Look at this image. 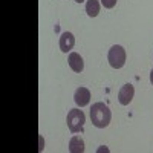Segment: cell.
Returning <instances> with one entry per match:
<instances>
[{
  "label": "cell",
  "instance_id": "cell-1",
  "mask_svg": "<svg viewBox=\"0 0 153 153\" xmlns=\"http://www.w3.org/2000/svg\"><path fill=\"white\" fill-rule=\"evenodd\" d=\"M110 118H112V113H110L109 107L104 103L92 104L91 120H92V124L95 127H98V129H106V127L110 124Z\"/></svg>",
  "mask_w": 153,
  "mask_h": 153
},
{
  "label": "cell",
  "instance_id": "cell-2",
  "mask_svg": "<svg viewBox=\"0 0 153 153\" xmlns=\"http://www.w3.org/2000/svg\"><path fill=\"white\" fill-rule=\"evenodd\" d=\"M66 123H68V129L71 130V133H78L84 130V123H86V117L83 110L80 109H72L69 110L68 117H66Z\"/></svg>",
  "mask_w": 153,
  "mask_h": 153
},
{
  "label": "cell",
  "instance_id": "cell-3",
  "mask_svg": "<svg viewBox=\"0 0 153 153\" xmlns=\"http://www.w3.org/2000/svg\"><path fill=\"white\" fill-rule=\"evenodd\" d=\"M107 61L113 69H121L126 65V51H124V48L120 46V45L112 46L109 54H107Z\"/></svg>",
  "mask_w": 153,
  "mask_h": 153
},
{
  "label": "cell",
  "instance_id": "cell-4",
  "mask_svg": "<svg viewBox=\"0 0 153 153\" xmlns=\"http://www.w3.org/2000/svg\"><path fill=\"white\" fill-rule=\"evenodd\" d=\"M135 95V87L132 84H124L118 92V101L123 106H129Z\"/></svg>",
  "mask_w": 153,
  "mask_h": 153
},
{
  "label": "cell",
  "instance_id": "cell-5",
  "mask_svg": "<svg viewBox=\"0 0 153 153\" xmlns=\"http://www.w3.org/2000/svg\"><path fill=\"white\" fill-rule=\"evenodd\" d=\"M74 101L75 104L78 107H84L89 104V101H91V91L86 87H78L74 94Z\"/></svg>",
  "mask_w": 153,
  "mask_h": 153
},
{
  "label": "cell",
  "instance_id": "cell-6",
  "mask_svg": "<svg viewBox=\"0 0 153 153\" xmlns=\"http://www.w3.org/2000/svg\"><path fill=\"white\" fill-rule=\"evenodd\" d=\"M58 45H60V51H61V52L68 54V52L72 51V48L75 45V38H74V35L71 32H63L61 37H60V43Z\"/></svg>",
  "mask_w": 153,
  "mask_h": 153
},
{
  "label": "cell",
  "instance_id": "cell-7",
  "mask_svg": "<svg viewBox=\"0 0 153 153\" xmlns=\"http://www.w3.org/2000/svg\"><path fill=\"white\" fill-rule=\"evenodd\" d=\"M68 61H69V68H71L74 72H76V74L83 72V69H84V61H83V57H81L80 54L71 52Z\"/></svg>",
  "mask_w": 153,
  "mask_h": 153
},
{
  "label": "cell",
  "instance_id": "cell-8",
  "mask_svg": "<svg viewBox=\"0 0 153 153\" xmlns=\"http://www.w3.org/2000/svg\"><path fill=\"white\" fill-rule=\"evenodd\" d=\"M69 152L71 153H83L84 152V141L80 136H72L69 141Z\"/></svg>",
  "mask_w": 153,
  "mask_h": 153
},
{
  "label": "cell",
  "instance_id": "cell-9",
  "mask_svg": "<svg viewBox=\"0 0 153 153\" xmlns=\"http://www.w3.org/2000/svg\"><path fill=\"white\" fill-rule=\"evenodd\" d=\"M100 9H101V3L98 0H87L86 3V12L89 17H97L100 14Z\"/></svg>",
  "mask_w": 153,
  "mask_h": 153
},
{
  "label": "cell",
  "instance_id": "cell-10",
  "mask_svg": "<svg viewBox=\"0 0 153 153\" xmlns=\"http://www.w3.org/2000/svg\"><path fill=\"white\" fill-rule=\"evenodd\" d=\"M101 5L107 9H112L115 5H117V0H101Z\"/></svg>",
  "mask_w": 153,
  "mask_h": 153
},
{
  "label": "cell",
  "instance_id": "cell-11",
  "mask_svg": "<svg viewBox=\"0 0 153 153\" xmlns=\"http://www.w3.org/2000/svg\"><path fill=\"white\" fill-rule=\"evenodd\" d=\"M150 83H152V84H153V69H152V71H150Z\"/></svg>",
  "mask_w": 153,
  "mask_h": 153
},
{
  "label": "cell",
  "instance_id": "cell-12",
  "mask_svg": "<svg viewBox=\"0 0 153 153\" xmlns=\"http://www.w3.org/2000/svg\"><path fill=\"white\" fill-rule=\"evenodd\" d=\"M74 2H76V3H83L84 0H74Z\"/></svg>",
  "mask_w": 153,
  "mask_h": 153
}]
</instances>
